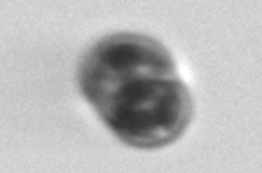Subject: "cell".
Wrapping results in <instances>:
<instances>
[{
  "label": "cell",
  "mask_w": 262,
  "mask_h": 173,
  "mask_svg": "<svg viewBox=\"0 0 262 173\" xmlns=\"http://www.w3.org/2000/svg\"><path fill=\"white\" fill-rule=\"evenodd\" d=\"M80 92L134 147H162L192 117V98L166 47L136 33L98 40L80 66Z\"/></svg>",
  "instance_id": "cell-1"
}]
</instances>
